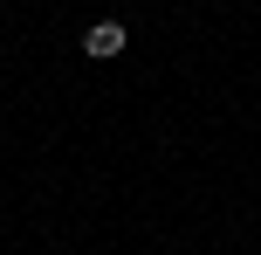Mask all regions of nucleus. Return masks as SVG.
I'll list each match as a JSON object with an SVG mask.
<instances>
[{
	"mask_svg": "<svg viewBox=\"0 0 261 255\" xmlns=\"http://www.w3.org/2000/svg\"><path fill=\"white\" fill-rule=\"evenodd\" d=\"M124 21H90L83 28V55H96V62H110V55H124Z\"/></svg>",
	"mask_w": 261,
	"mask_h": 255,
	"instance_id": "obj_1",
	"label": "nucleus"
},
{
	"mask_svg": "<svg viewBox=\"0 0 261 255\" xmlns=\"http://www.w3.org/2000/svg\"><path fill=\"white\" fill-rule=\"evenodd\" d=\"M0 7H7V0H0Z\"/></svg>",
	"mask_w": 261,
	"mask_h": 255,
	"instance_id": "obj_2",
	"label": "nucleus"
}]
</instances>
